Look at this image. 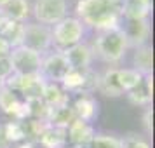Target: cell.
I'll return each mask as SVG.
<instances>
[{
  "label": "cell",
  "instance_id": "32",
  "mask_svg": "<svg viewBox=\"0 0 155 148\" xmlns=\"http://www.w3.org/2000/svg\"><path fill=\"white\" fill-rule=\"evenodd\" d=\"M9 2H11V0H0V9H4V7L9 4Z\"/></svg>",
  "mask_w": 155,
  "mask_h": 148
},
{
  "label": "cell",
  "instance_id": "23",
  "mask_svg": "<svg viewBox=\"0 0 155 148\" xmlns=\"http://www.w3.org/2000/svg\"><path fill=\"white\" fill-rule=\"evenodd\" d=\"M2 11H4L5 18H9V19L25 23L28 19V16L31 14V5H30L28 0H11Z\"/></svg>",
  "mask_w": 155,
  "mask_h": 148
},
{
  "label": "cell",
  "instance_id": "12",
  "mask_svg": "<svg viewBox=\"0 0 155 148\" xmlns=\"http://www.w3.org/2000/svg\"><path fill=\"white\" fill-rule=\"evenodd\" d=\"M75 117L91 124L99 115V103L92 94H77L73 101H70Z\"/></svg>",
  "mask_w": 155,
  "mask_h": 148
},
{
  "label": "cell",
  "instance_id": "20",
  "mask_svg": "<svg viewBox=\"0 0 155 148\" xmlns=\"http://www.w3.org/2000/svg\"><path fill=\"white\" fill-rule=\"evenodd\" d=\"M133 68L136 71H140L141 75H152V70H153V49H152V45L143 44V45L134 49Z\"/></svg>",
  "mask_w": 155,
  "mask_h": 148
},
{
  "label": "cell",
  "instance_id": "2",
  "mask_svg": "<svg viewBox=\"0 0 155 148\" xmlns=\"http://www.w3.org/2000/svg\"><path fill=\"white\" fill-rule=\"evenodd\" d=\"M92 51V56L99 58L106 64H119L124 56H126L129 44L120 28L106 30V31H98L94 40L89 44Z\"/></svg>",
  "mask_w": 155,
  "mask_h": 148
},
{
  "label": "cell",
  "instance_id": "30",
  "mask_svg": "<svg viewBox=\"0 0 155 148\" xmlns=\"http://www.w3.org/2000/svg\"><path fill=\"white\" fill-rule=\"evenodd\" d=\"M0 148H14V145L9 141L7 134H5V129H4V124H0Z\"/></svg>",
  "mask_w": 155,
  "mask_h": 148
},
{
  "label": "cell",
  "instance_id": "5",
  "mask_svg": "<svg viewBox=\"0 0 155 148\" xmlns=\"http://www.w3.org/2000/svg\"><path fill=\"white\" fill-rule=\"evenodd\" d=\"M31 12L35 16V23L54 26L66 18V0H35Z\"/></svg>",
  "mask_w": 155,
  "mask_h": 148
},
{
  "label": "cell",
  "instance_id": "6",
  "mask_svg": "<svg viewBox=\"0 0 155 148\" xmlns=\"http://www.w3.org/2000/svg\"><path fill=\"white\" fill-rule=\"evenodd\" d=\"M12 70L19 75H38L40 73V64H42V54L35 51L26 49V47H14L9 52Z\"/></svg>",
  "mask_w": 155,
  "mask_h": 148
},
{
  "label": "cell",
  "instance_id": "18",
  "mask_svg": "<svg viewBox=\"0 0 155 148\" xmlns=\"http://www.w3.org/2000/svg\"><path fill=\"white\" fill-rule=\"evenodd\" d=\"M40 99L47 105V108H56V106H63L70 103V94L64 91L61 84H51L45 82L40 94Z\"/></svg>",
  "mask_w": 155,
  "mask_h": 148
},
{
  "label": "cell",
  "instance_id": "31",
  "mask_svg": "<svg viewBox=\"0 0 155 148\" xmlns=\"http://www.w3.org/2000/svg\"><path fill=\"white\" fill-rule=\"evenodd\" d=\"M9 52H11V45H9L2 37H0V58L4 56H9Z\"/></svg>",
  "mask_w": 155,
  "mask_h": 148
},
{
  "label": "cell",
  "instance_id": "11",
  "mask_svg": "<svg viewBox=\"0 0 155 148\" xmlns=\"http://www.w3.org/2000/svg\"><path fill=\"white\" fill-rule=\"evenodd\" d=\"M0 108H2L4 113H7L9 117H12V120L26 119L25 99L19 94H16L12 89H9L5 84H2V87H0Z\"/></svg>",
  "mask_w": 155,
  "mask_h": 148
},
{
  "label": "cell",
  "instance_id": "25",
  "mask_svg": "<svg viewBox=\"0 0 155 148\" xmlns=\"http://www.w3.org/2000/svg\"><path fill=\"white\" fill-rule=\"evenodd\" d=\"M82 148H122V141L112 134H94L92 140Z\"/></svg>",
  "mask_w": 155,
  "mask_h": 148
},
{
  "label": "cell",
  "instance_id": "15",
  "mask_svg": "<svg viewBox=\"0 0 155 148\" xmlns=\"http://www.w3.org/2000/svg\"><path fill=\"white\" fill-rule=\"evenodd\" d=\"M94 134L96 133H94L92 124H87L80 119H75L66 127V140L71 143V146H78V148L85 146L92 140Z\"/></svg>",
  "mask_w": 155,
  "mask_h": 148
},
{
  "label": "cell",
  "instance_id": "4",
  "mask_svg": "<svg viewBox=\"0 0 155 148\" xmlns=\"http://www.w3.org/2000/svg\"><path fill=\"white\" fill-rule=\"evenodd\" d=\"M98 71L92 68L85 70H70L61 82V87L68 94H92L96 91Z\"/></svg>",
  "mask_w": 155,
  "mask_h": 148
},
{
  "label": "cell",
  "instance_id": "21",
  "mask_svg": "<svg viewBox=\"0 0 155 148\" xmlns=\"http://www.w3.org/2000/svg\"><path fill=\"white\" fill-rule=\"evenodd\" d=\"M37 141L45 148H63L68 145L66 129H59V127H52L49 124H45Z\"/></svg>",
  "mask_w": 155,
  "mask_h": 148
},
{
  "label": "cell",
  "instance_id": "35",
  "mask_svg": "<svg viewBox=\"0 0 155 148\" xmlns=\"http://www.w3.org/2000/svg\"><path fill=\"white\" fill-rule=\"evenodd\" d=\"M2 84H4V80H0V87H2Z\"/></svg>",
  "mask_w": 155,
  "mask_h": 148
},
{
  "label": "cell",
  "instance_id": "17",
  "mask_svg": "<svg viewBox=\"0 0 155 148\" xmlns=\"http://www.w3.org/2000/svg\"><path fill=\"white\" fill-rule=\"evenodd\" d=\"M152 12V0H122V19H148Z\"/></svg>",
  "mask_w": 155,
  "mask_h": 148
},
{
  "label": "cell",
  "instance_id": "1",
  "mask_svg": "<svg viewBox=\"0 0 155 148\" xmlns=\"http://www.w3.org/2000/svg\"><path fill=\"white\" fill-rule=\"evenodd\" d=\"M120 5L122 0H78L75 5V18L84 26L87 25L96 31L120 28Z\"/></svg>",
  "mask_w": 155,
  "mask_h": 148
},
{
  "label": "cell",
  "instance_id": "34",
  "mask_svg": "<svg viewBox=\"0 0 155 148\" xmlns=\"http://www.w3.org/2000/svg\"><path fill=\"white\" fill-rule=\"evenodd\" d=\"M63 148H78V146H71V145L68 146V145H66V146H63Z\"/></svg>",
  "mask_w": 155,
  "mask_h": 148
},
{
  "label": "cell",
  "instance_id": "28",
  "mask_svg": "<svg viewBox=\"0 0 155 148\" xmlns=\"http://www.w3.org/2000/svg\"><path fill=\"white\" fill-rule=\"evenodd\" d=\"M12 73H14V70H12L11 58H9V56L0 58V80H7Z\"/></svg>",
  "mask_w": 155,
  "mask_h": 148
},
{
  "label": "cell",
  "instance_id": "14",
  "mask_svg": "<svg viewBox=\"0 0 155 148\" xmlns=\"http://www.w3.org/2000/svg\"><path fill=\"white\" fill-rule=\"evenodd\" d=\"M96 91L101 92L106 98H120V96H124V91H122V87L119 85V80H117V68L115 66L106 68L103 73H98Z\"/></svg>",
  "mask_w": 155,
  "mask_h": 148
},
{
  "label": "cell",
  "instance_id": "13",
  "mask_svg": "<svg viewBox=\"0 0 155 148\" xmlns=\"http://www.w3.org/2000/svg\"><path fill=\"white\" fill-rule=\"evenodd\" d=\"M66 63L70 66V70H85V68H91L92 64V51L89 47V44L80 42L77 45H73L70 49H66L63 52Z\"/></svg>",
  "mask_w": 155,
  "mask_h": 148
},
{
  "label": "cell",
  "instance_id": "26",
  "mask_svg": "<svg viewBox=\"0 0 155 148\" xmlns=\"http://www.w3.org/2000/svg\"><path fill=\"white\" fill-rule=\"evenodd\" d=\"M4 129H5V134H7L9 141L12 145H19V143L25 141V134H23L21 124L18 120H11L7 124H4Z\"/></svg>",
  "mask_w": 155,
  "mask_h": 148
},
{
  "label": "cell",
  "instance_id": "7",
  "mask_svg": "<svg viewBox=\"0 0 155 148\" xmlns=\"http://www.w3.org/2000/svg\"><path fill=\"white\" fill-rule=\"evenodd\" d=\"M4 84L9 89H12L16 94H19L23 99H33L40 98L44 89V82L40 75H19L12 73L7 80H4Z\"/></svg>",
  "mask_w": 155,
  "mask_h": 148
},
{
  "label": "cell",
  "instance_id": "16",
  "mask_svg": "<svg viewBox=\"0 0 155 148\" xmlns=\"http://www.w3.org/2000/svg\"><path fill=\"white\" fill-rule=\"evenodd\" d=\"M126 96L136 106H150L153 96V75H143L141 82L127 91Z\"/></svg>",
  "mask_w": 155,
  "mask_h": 148
},
{
  "label": "cell",
  "instance_id": "24",
  "mask_svg": "<svg viewBox=\"0 0 155 148\" xmlns=\"http://www.w3.org/2000/svg\"><path fill=\"white\" fill-rule=\"evenodd\" d=\"M141 78H143V75L134 68H117V80H119V85L122 87L124 94L131 91L134 85L140 84Z\"/></svg>",
  "mask_w": 155,
  "mask_h": 148
},
{
  "label": "cell",
  "instance_id": "10",
  "mask_svg": "<svg viewBox=\"0 0 155 148\" xmlns=\"http://www.w3.org/2000/svg\"><path fill=\"white\" fill-rule=\"evenodd\" d=\"M120 30L124 31L129 47H140L143 44H148L150 38V23L148 19H122Z\"/></svg>",
  "mask_w": 155,
  "mask_h": 148
},
{
  "label": "cell",
  "instance_id": "22",
  "mask_svg": "<svg viewBox=\"0 0 155 148\" xmlns=\"http://www.w3.org/2000/svg\"><path fill=\"white\" fill-rule=\"evenodd\" d=\"M77 119L71 105H63V106H56V108H49V113L45 117V124H49L52 127H59V129H66L73 120Z\"/></svg>",
  "mask_w": 155,
  "mask_h": 148
},
{
  "label": "cell",
  "instance_id": "33",
  "mask_svg": "<svg viewBox=\"0 0 155 148\" xmlns=\"http://www.w3.org/2000/svg\"><path fill=\"white\" fill-rule=\"evenodd\" d=\"M4 19H5V14H4V11L0 9V25H2V21H4Z\"/></svg>",
  "mask_w": 155,
  "mask_h": 148
},
{
  "label": "cell",
  "instance_id": "9",
  "mask_svg": "<svg viewBox=\"0 0 155 148\" xmlns=\"http://www.w3.org/2000/svg\"><path fill=\"white\" fill-rule=\"evenodd\" d=\"M23 47L31 49L44 54L52 47V40H51V28L44 26L40 23H25V33H23Z\"/></svg>",
  "mask_w": 155,
  "mask_h": 148
},
{
  "label": "cell",
  "instance_id": "3",
  "mask_svg": "<svg viewBox=\"0 0 155 148\" xmlns=\"http://www.w3.org/2000/svg\"><path fill=\"white\" fill-rule=\"evenodd\" d=\"M85 33V26L78 21L77 18L66 16L59 23H56L51 28V40L58 52H64L73 45L82 42Z\"/></svg>",
  "mask_w": 155,
  "mask_h": 148
},
{
  "label": "cell",
  "instance_id": "27",
  "mask_svg": "<svg viewBox=\"0 0 155 148\" xmlns=\"http://www.w3.org/2000/svg\"><path fill=\"white\" fill-rule=\"evenodd\" d=\"M122 141V148H152L148 145V141L140 138L138 134H127L124 138H120Z\"/></svg>",
  "mask_w": 155,
  "mask_h": 148
},
{
  "label": "cell",
  "instance_id": "19",
  "mask_svg": "<svg viewBox=\"0 0 155 148\" xmlns=\"http://www.w3.org/2000/svg\"><path fill=\"white\" fill-rule=\"evenodd\" d=\"M23 33H25V23L5 18L0 25V37L11 45V49L19 47L23 44Z\"/></svg>",
  "mask_w": 155,
  "mask_h": 148
},
{
  "label": "cell",
  "instance_id": "29",
  "mask_svg": "<svg viewBox=\"0 0 155 148\" xmlns=\"http://www.w3.org/2000/svg\"><path fill=\"white\" fill-rule=\"evenodd\" d=\"M143 127H145L147 134H152V108L150 106H147L145 115H143Z\"/></svg>",
  "mask_w": 155,
  "mask_h": 148
},
{
  "label": "cell",
  "instance_id": "8",
  "mask_svg": "<svg viewBox=\"0 0 155 148\" xmlns=\"http://www.w3.org/2000/svg\"><path fill=\"white\" fill-rule=\"evenodd\" d=\"M70 71V66L64 59L63 52H49L42 54V64H40V77L44 82L51 84H61L66 73Z\"/></svg>",
  "mask_w": 155,
  "mask_h": 148
}]
</instances>
